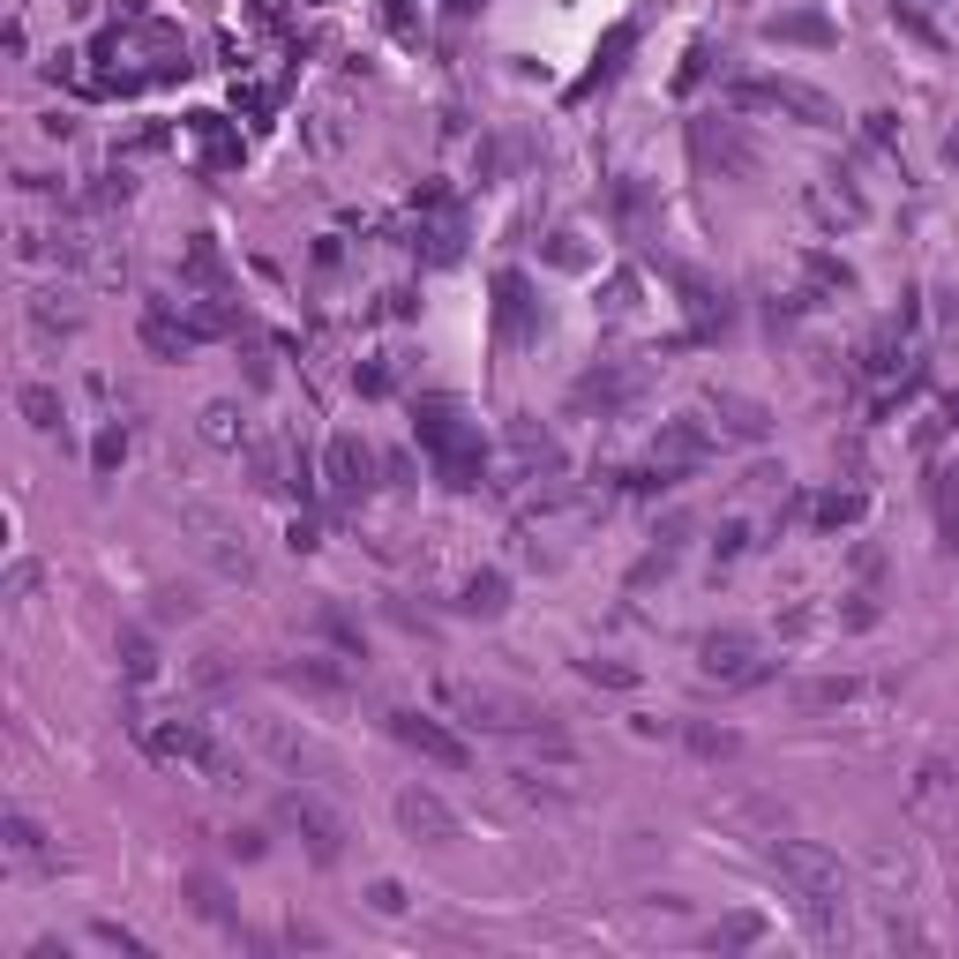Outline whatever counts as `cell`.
<instances>
[{
	"mask_svg": "<svg viewBox=\"0 0 959 959\" xmlns=\"http://www.w3.org/2000/svg\"><path fill=\"white\" fill-rule=\"evenodd\" d=\"M772 870L795 877V893H802V907H810L817 922L839 907V862H832L825 847H810V839H779V847H772Z\"/></svg>",
	"mask_w": 959,
	"mask_h": 959,
	"instance_id": "cell-1",
	"label": "cell"
},
{
	"mask_svg": "<svg viewBox=\"0 0 959 959\" xmlns=\"http://www.w3.org/2000/svg\"><path fill=\"white\" fill-rule=\"evenodd\" d=\"M735 106H779V113H802L810 128H839V106L825 90L795 83V75H758V83H735Z\"/></svg>",
	"mask_w": 959,
	"mask_h": 959,
	"instance_id": "cell-2",
	"label": "cell"
},
{
	"mask_svg": "<svg viewBox=\"0 0 959 959\" xmlns=\"http://www.w3.org/2000/svg\"><path fill=\"white\" fill-rule=\"evenodd\" d=\"M690 150H698L704 165H712V158H720V165H727V173H735V181H758V165H765V158H758V143H750V135L735 128V121H720V113H712V121H698V128H690Z\"/></svg>",
	"mask_w": 959,
	"mask_h": 959,
	"instance_id": "cell-3",
	"label": "cell"
},
{
	"mask_svg": "<svg viewBox=\"0 0 959 959\" xmlns=\"http://www.w3.org/2000/svg\"><path fill=\"white\" fill-rule=\"evenodd\" d=\"M390 735L405 742V750H420V758H435V765H450V772H465L472 765V750L450 735L443 720H428V712H390Z\"/></svg>",
	"mask_w": 959,
	"mask_h": 959,
	"instance_id": "cell-4",
	"label": "cell"
},
{
	"mask_svg": "<svg viewBox=\"0 0 959 959\" xmlns=\"http://www.w3.org/2000/svg\"><path fill=\"white\" fill-rule=\"evenodd\" d=\"M443 698L457 704V712H472V727H525V720H540L525 698H503V690H480V683H443Z\"/></svg>",
	"mask_w": 959,
	"mask_h": 959,
	"instance_id": "cell-5",
	"label": "cell"
},
{
	"mask_svg": "<svg viewBox=\"0 0 959 959\" xmlns=\"http://www.w3.org/2000/svg\"><path fill=\"white\" fill-rule=\"evenodd\" d=\"M278 817H285L293 832H308V855H316V862H337V839H345V825L322 810L316 795H285V802H278Z\"/></svg>",
	"mask_w": 959,
	"mask_h": 959,
	"instance_id": "cell-6",
	"label": "cell"
},
{
	"mask_svg": "<svg viewBox=\"0 0 959 959\" xmlns=\"http://www.w3.org/2000/svg\"><path fill=\"white\" fill-rule=\"evenodd\" d=\"M397 825L405 832H420V839H457V810H450L443 795H435V787H405V795H397Z\"/></svg>",
	"mask_w": 959,
	"mask_h": 959,
	"instance_id": "cell-7",
	"label": "cell"
},
{
	"mask_svg": "<svg viewBox=\"0 0 959 959\" xmlns=\"http://www.w3.org/2000/svg\"><path fill=\"white\" fill-rule=\"evenodd\" d=\"M495 322H503V337H532V330H540V300H532V278H525V270H503V278H495Z\"/></svg>",
	"mask_w": 959,
	"mask_h": 959,
	"instance_id": "cell-8",
	"label": "cell"
},
{
	"mask_svg": "<svg viewBox=\"0 0 959 959\" xmlns=\"http://www.w3.org/2000/svg\"><path fill=\"white\" fill-rule=\"evenodd\" d=\"M750 660H758V638H750V630H712V638L698 644V667L720 675V683H742Z\"/></svg>",
	"mask_w": 959,
	"mask_h": 959,
	"instance_id": "cell-9",
	"label": "cell"
},
{
	"mask_svg": "<svg viewBox=\"0 0 959 959\" xmlns=\"http://www.w3.org/2000/svg\"><path fill=\"white\" fill-rule=\"evenodd\" d=\"M322 465H330V488H337V495H360L368 472H376V450L360 443V435H330V457H322Z\"/></svg>",
	"mask_w": 959,
	"mask_h": 959,
	"instance_id": "cell-10",
	"label": "cell"
},
{
	"mask_svg": "<svg viewBox=\"0 0 959 959\" xmlns=\"http://www.w3.org/2000/svg\"><path fill=\"white\" fill-rule=\"evenodd\" d=\"M712 413H720V428L742 435V443H765L772 435V413L758 405V397H742V390H712Z\"/></svg>",
	"mask_w": 959,
	"mask_h": 959,
	"instance_id": "cell-11",
	"label": "cell"
},
{
	"mask_svg": "<svg viewBox=\"0 0 959 959\" xmlns=\"http://www.w3.org/2000/svg\"><path fill=\"white\" fill-rule=\"evenodd\" d=\"M630 397H638V376H630V368H592V376H577V390H570L577 413H585V405L615 413V405H630Z\"/></svg>",
	"mask_w": 959,
	"mask_h": 959,
	"instance_id": "cell-12",
	"label": "cell"
},
{
	"mask_svg": "<svg viewBox=\"0 0 959 959\" xmlns=\"http://www.w3.org/2000/svg\"><path fill=\"white\" fill-rule=\"evenodd\" d=\"M765 38H772V46H839V30H832L817 8H787V15H772Z\"/></svg>",
	"mask_w": 959,
	"mask_h": 959,
	"instance_id": "cell-13",
	"label": "cell"
},
{
	"mask_svg": "<svg viewBox=\"0 0 959 959\" xmlns=\"http://www.w3.org/2000/svg\"><path fill=\"white\" fill-rule=\"evenodd\" d=\"M503 607H511V577H503V570L465 577V592H457V615H480V623H495Z\"/></svg>",
	"mask_w": 959,
	"mask_h": 959,
	"instance_id": "cell-14",
	"label": "cell"
},
{
	"mask_svg": "<svg viewBox=\"0 0 959 959\" xmlns=\"http://www.w3.org/2000/svg\"><path fill=\"white\" fill-rule=\"evenodd\" d=\"M15 413H23L30 428H61V390H53V383H23V390H15Z\"/></svg>",
	"mask_w": 959,
	"mask_h": 959,
	"instance_id": "cell-15",
	"label": "cell"
},
{
	"mask_svg": "<svg viewBox=\"0 0 959 959\" xmlns=\"http://www.w3.org/2000/svg\"><path fill=\"white\" fill-rule=\"evenodd\" d=\"M188 899H195V914H202V922L241 930V922H233V907H225V885H218V877H202V870H195V877H188Z\"/></svg>",
	"mask_w": 959,
	"mask_h": 959,
	"instance_id": "cell-16",
	"label": "cell"
},
{
	"mask_svg": "<svg viewBox=\"0 0 959 959\" xmlns=\"http://www.w3.org/2000/svg\"><path fill=\"white\" fill-rule=\"evenodd\" d=\"M683 742H690L698 758H735V750H742V735H735V727H704V720L683 727Z\"/></svg>",
	"mask_w": 959,
	"mask_h": 959,
	"instance_id": "cell-17",
	"label": "cell"
},
{
	"mask_svg": "<svg viewBox=\"0 0 959 959\" xmlns=\"http://www.w3.org/2000/svg\"><path fill=\"white\" fill-rule=\"evenodd\" d=\"M121 660H128L135 683H150V675H158V644H150V630H128V638H121Z\"/></svg>",
	"mask_w": 959,
	"mask_h": 959,
	"instance_id": "cell-18",
	"label": "cell"
},
{
	"mask_svg": "<svg viewBox=\"0 0 959 959\" xmlns=\"http://www.w3.org/2000/svg\"><path fill=\"white\" fill-rule=\"evenodd\" d=\"M893 23L914 38V46H930V53H945V38H937V23L922 15V8H907V0H893Z\"/></svg>",
	"mask_w": 959,
	"mask_h": 959,
	"instance_id": "cell-19",
	"label": "cell"
},
{
	"mask_svg": "<svg viewBox=\"0 0 959 959\" xmlns=\"http://www.w3.org/2000/svg\"><path fill=\"white\" fill-rule=\"evenodd\" d=\"M143 345L165 353V360H181V353H188V330H173L165 316H150V322H143Z\"/></svg>",
	"mask_w": 959,
	"mask_h": 959,
	"instance_id": "cell-20",
	"label": "cell"
},
{
	"mask_svg": "<svg viewBox=\"0 0 959 959\" xmlns=\"http://www.w3.org/2000/svg\"><path fill=\"white\" fill-rule=\"evenodd\" d=\"M121 457H128V428H121V420H113V428H106V435H98V450H90V472H98V480H106V472H113V465H121Z\"/></svg>",
	"mask_w": 959,
	"mask_h": 959,
	"instance_id": "cell-21",
	"label": "cell"
},
{
	"mask_svg": "<svg viewBox=\"0 0 959 959\" xmlns=\"http://www.w3.org/2000/svg\"><path fill=\"white\" fill-rule=\"evenodd\" d=\"M8 847H15V855H46V832H38V817H23V810H8Z\"/></svg>",
	"mask_w": 959,
	"mask_h": 959,
	"instance_id": "cell-22",
	"label": "cell"
},
{
	"mask_svg": "<svg viewBox=\"0 0 959 959\" xmlns=\"http://www.w3.org/2000/svg\"><path fill=\"white\" fill-rule=\"evenodd\" d=\"M750 937H765V922H758V914H735V922H720V930H712V945H750Z\"/></svg>",
	"mask_w": 959,
	"mask_h": 959,
	"instance_id": "cell-23",
	"label": "cell"
},
{
	"mask_svg": "<svg viewBox=\"0 0 959 959\" xmlns=\"http://www.w3.org/2000/svg\"><path fill=\"white\" fill-rule=\"evenodd\" d=\"M862 517V495H825L817 503V525H855Z\"/></svg>",
	"mask_w": 959,
	"mask_h": 959,
	"instance_id": "cell-24",
	"label": "cell"
},
{
	"mask_svg": "<svg viewBox=\"0 0 959 959\" xmlns=\"http://www.w3.org/2000/svg\"><path fill=\"white\" fill-rule=\"evenodd\" d=\"M742 548H750V525H742V517H727V525H720V540H712V555L727 563V555H742Z\"/></svg>",
	"mask_w": 959,
	"mask_h": 959,
	"instance_id": "cell-25",
	"label": "cell"
},
{
	"mask_svg": "<svg viewBox=\"0 0 959 959\" xmlns=\"http://www.w3.org/2000/svg\"><path fill=\"white\" fill-rule=\"evenodd\" d=\"M810 278H817V285H839V293L855 285V270H847V262H832V256H810Z\"/></svg>",
	"mask_w": 959,
	"mask_h": 959,
	"instance_id": "cell-26",
	"label": "cell"
},
{
	"mask_svg": "<svg viewBox=\"0 0 959 959\" xmlns=\"http://www.w3.org/2000/svg\"><path fill=\"white\" fill-rule=\"evenodd\" d=\"M585 675H592V683H615V690L638 683V667H615V660H585Z\"/></svg>",
	"mask_w": 959,
	"mask_h": 959,
	"instance_id": "cell-27",
	"label": "cell"
},
{
	"mask_svg": "<svg viewBox=\"0 0 959 959\" xmlns=\"http://www.w3.org/2000/svg\"><path fill=\"white\" fill-rule=\"evenodd\" d=\"M368 899H376L383 914H405V885H397V877H376V885H368Z\"/></svg>",
	"mask_w": 959,
	"mask_h": 959,
	"instance_id": "cell-28",
	"label": "cell"
},
{
	"mask_svg": "<svg viewBox=\"0 0 959 959\" xmlns=\"http://www.w3.org/2000/svg\"><path fill=\"white\" fill-rule=\"evenodd\" d=\"M262 847H270V832H262V825H241V832H233V855H241V862H256Z\"/></svg>",
	"mask_w": 959,
	"mask_h": 959,
	"instance_id": "cell-29",
	"label": "cell"
},
{
	"mask_svg": "<svg viewBox=\"0 0 959 959\" xmlns=\"http://www.w3.org/2000/svg\"><path fill=\"white\" fill-rule=\"evenodd\" d=\"M202 420H210V443H233V405H210Z\"/></svg>",
	"mask_w": 959,
	"mask_h": 959,
	"instance_id": "cell-30",
	"label": "cell"
},
{
	"mask_svg": "<svg viewBox=\"0 0 959 959\" xmlns=\"http://www.w3.org/2000/svg\"><path fill=\"white\" fill-rule=\"evenodd\" d=\"M98 945H121V952H143V937H128L121 922H98Z\"/></svg>",
	"mask_w": 959,
	"mask_h": 959,
	"instance_id": "cell-31",
	"label": "cell"
},
{
	"mask_svg": "<svg viewBox=\"0 0 959 959\" xmlns=\"http://www.w3.org/2000/svg\"><path fill=\"white\" fill-rule=\"evenodd\" d=\"M855 698V683H817V690H810V704H847Z\"/></svg>",
	"mask_w": 959,
	"mask_h": 959,
	"instance_id": "cell-32",
	"label": "cell"
},
{
	"mask_svg": "<svg viewBox=\"0 0 959 959\" xmlns=\"http://www.w3.org/2000/svg\"><path fill=\"white\" fill-rule=\"evenodd\" d=\"M353 383L368 390V397H383V390H390V368H360V376H353Z\"/></svg>",
	"mask_w": 959,
	"mask_h": 959,
	"instance_id": "cell-33",
	"label": "cell"
},
{
	"mask_svg": "<svg viewBox=\"0 0 959 959\" xmlns=\"http://www.w3.org/2000/svg\"><path fill=\"white\" fill-rule=\"evenodd\" d=\"M945 158H952V165H959V128H952V135H945Z\"/></svg>",
	"mask_w": 959,
	"mask_h": 959,
	"instance_id": "cell-34",
	"label": "cell"
},
{
	"mask_svg": "<svg viewBox=\"0 0 959 959\" xmlns=\"http://www.w3.org/2000/svg\"><path fill=\"white\" fill-rule=\"evenodd\" d=\"M450 15H472V0H450Z\"/></svg>",
	"mask_w": 959,
	"mask_h": 959,
	"instance_id": "cell-35",
	"label": "cell"
}]
</instances>
